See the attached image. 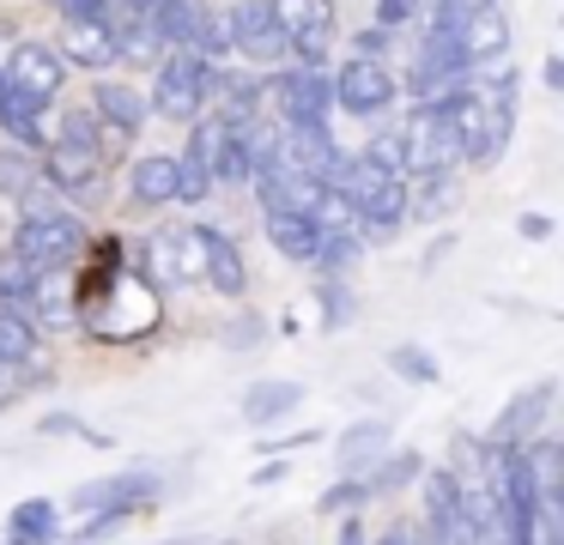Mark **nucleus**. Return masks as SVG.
Returning <instances> with one entry per match:
<instances>
[{"mask_svg":"<svg viewBox=\"0 0 564 545\" xmlns=\"http://www.w3.org/2000/svg\"><path fill=\"white\" fill-rule=\"evenodd\" d=\"M13 249L31 266H43V273L50 266H74L86 254V218L67 212V206H25V218L13 230Z\"/></svg>","mask_w":564,"mask_h":545,"instance_id":"f257e3e1","label":"nucleus"},{"mask_svg":"<svg viewBox=\"0 0 564 545\" xmlns=\"http://www.w3.org/2000/svg\"><path fill=\"white\" fill-rule=\"evenodd\" d=\"M268 109L285 133H328L334 116V79L322 67H292L268 79Z\"/></svg>","mask_w":564,"mask_h":545,"instance_id":"f03ea898","label":"nucleus"},{"mask_svg":"<svg viewBox=\"0 0 564 545\" xmlns=\"http://www.w3.org/2000/svg\"><path fill=\"white\" fill-rule=\"evenodd\" d=\"M207 97H213V67L200 55H188V48H171V55L152 67L147 109H159L164 121H195Z\"/></svg>","mask_w":564,"mask_h":545,"instance_id":"7ed1b4c3","label":"nucleus"},{"mask_svg":"<svg viewBox=\"0 0 564 545\" xmlns=\"http://www.w3.org/2000/svg\"><path fill=\"white\" fill-rule=\"evenodd\" d=\"M401 140H406V170H413L419 182L425 176H455V170H462V140H455L449 103L413 109V121L401 128Z\"/></svg>","mask_w":564,"mask_h":545,"instance_id":"20e7f679","label":"nucleus"},{"mask_svg":"<svg viewBox=\"0 0 564 545\" xmlns=\"http://www.w3.org/2000/svg\"><path fill=\"white\" fill-rule=\"evenodd\" d=\"M273 19L285 31V48H292L304 67H322L334 48V0H268Z\"/></svg>","mask_w":564,"mask_h":545,"instance_id":"39448f33","label":"nucleus"},{"mask_svg":"<svg viewBox=\"0 0 564 545\" xmlns=\"http://www.w3.org/2000/svg\"><path fill=\"white\" fill-rule=\"evenodd\" d=\"M37 170H43V188L67 194V200H98L104 194V157L98 152H74V145L50 140L37 152Z\"/></svg>","mask_w":564,"mask_h":545,"instance_id":"423d86ee","label":"nucleus"},{"mask_svg":"<svg viewBox=\"0 0 564 545\" xmlns=\"http://www.w3.org/2000/svg\"><path fill=\"white\" fill-rule=\"evenodd\" d=\"M188 242H195V279H207L219 297H243L249 291L243 249H237L225 230H213V225H188Z\"/></svg>","mask_w":564,"mask_h":545,"instance_id":"0eeeda50","label":"nucleus"},{"mask_svg":"<svg viewBox=\"0 0 564 545\" xmlns=\"http://www.w3.org/2000/svg\"><path fill=\"white\" fill-rule=\"evenodd\" d=\"M0 79L13 85L25 103H37V109H50L55 97H62V85H67V67L55 61V48H43V43H19L13 55H7V67H0Z\"/></svg>","mask_w":564,"mask_h":545,"instance_id":"6e6552de","label":"nucleus"},{"mask_svg":"<svg viewBox=\"0 0 564 545\" xmlns=\"http://www.w3.org/2000/svg\"><path fill=\"white\" fill-rule=\"evenodd\" d=\"M225 31H231V48L249 61H261V67H273V61H285L292 48H285V31L280 19H273L268 0H237L231 19H225Z\"/></svg>","mask_w":564,"mask_h":545,"instance_id":"1a4fd4ad","label":"nucleus"},{"mask_svg":"<svg viewBox=\"0 0 564 545\" xmlns=\"http://www.w3.org/2000/svg\"><path fill=\"white\" fill-rule=\"evenodd\" d=\"M394 73L382 67V61H346L340 73H334V103L346 109V116H382V109L394 103Z\"/></svg>","mask_w":564,"mask_h":545,"instance_id":"9d476101","label":"nucleus"},{"mask_svg":"<svg viewBox=\"0 0 564 545\" xmlns=\"http://www.w3.org/2000/svg\"><path fill=\"white\" fill-rule=\"evenodd\" d=\"M159 491H164V472H152V467H134V472H110V479H91V484H79L74 491V509H147V503H159Z\"/></svg>","mask_w":564,"mask_h":545,"instance_id":"9b49d317","label":"nucleus"},{"mask_svg":"<svg viewBox=\"0 0 564 545\" xmlns=\"http://www.w3.org/2000/svg\"><path fill=\"white\" fill-rule=\"evenodd\" d=\"M219 116H200L195 133H188V152L176 157V200L200 206L213 194V157H219Z\"/></svg>","mask_w":564,"mask_h":545,"instance_id":"f8f14e48","label":"nucleus"},{"mask_svg":"<svg viewBox=\"0 0 564 545\" xmlns=\"http://www.w3.org/2000/svg\"><path fill=\"white\" fill-rule=\"evenodd\" d=\"M25 309H31V327H37V334H62V327H79L74 273H67V266H50V273H37V285H31Z\"/></svg>","mask_w":564,"mask_h":545,"instance_id":"ddd939ff","label":"nucleus"},{"mask_svg":"<svg viewBox=\"0 0 564 545\" xmlns=\"http://www.w3.org/2000/svg\"><path fill=\"white\" fill-rule=\"evenodd\" d=\"M552 394H558L552 382H534V388H522V394H516L510 406L498 412V424L486 430V448H498V455H503V448H522L528 436H534L540 424H546V406H552Z\"/></svg>","mask_w":564,"mask_h":545,"instance_id":"4468645a","label":"nucleus"},{"mask_svg":"<svg viewBox=\"0 0 564 545\" xmlns=\"http://www.w3.org/2000/svg\"><path fill=\"white\" fill-rule=\"evenodd\" d=\"M91 116L104 121V128H116L122 140H134L140 128H147V97L134 91V85H122V79H98L91 85Z\"/></svg>","mask_w":564,"mask_h":545,"instance_id":"2eb2a0df","label":"nucleus"},{"mask_svg":"<svg viewBox=\"0 0 564 545\" xmlns=\"http://www.w3.org/2000/svg\"><path fill=\"white\" fill-rule=\"evenodd\" d=\"M455 48H462V61L474 73L486 67V61H503V55H510V19H503L498 7L479 12V19H467L462 31H455Z\"/></svg>","mask_w":564,"mask_h":545,"instance_id":"dca6fc26","label":"nucleus"},{"mask_svg":"<svg viewBox=\"0 0 564 545\" xmlns=\"http://www.w3.org/2000/svg\"><path fill=\"white\" fill-rule=\"evenodd\" d=\"M55 61H74V67H86V73H98V67H116V43H110V31H104L98 19H67V31H62V48H55Z\"/></svg>","mask_w":564,"mask_h":545,"instance_id":"f3484780","label":"nucleus"},{"mask_svg":"<svg viewBox=\"0 0 564 545\" xmlns=\"http://www.w3.org/2000/svg\"><path fill=\"white\" fill-rule=\"evenodd\" d=\"M304 406V382H256L243 394V418H249V430H273L280 418H292V412Z\"/></svg>","mask_w":564,"mask_h":545,"instance_id":"a211bd4d","label":"nucleus"},{"mask_svg":"<svg viewBox=\"0 0 564 545\" xmlns=\"http://www.w3.org/2000/svg\"><path fill=\"white\" fill-rule=\"evenodd\" d=\"M0 194L19 206H55V194L43 188V170L31 152H19V145H0Z\"/></svg>","mask_w":564,"mask_h":545,"instance_id":"6ab92c4d","label":"nucleus"},{"mask_svg":"<svg viewBox=\"0 0 564 545\" xmlns=\"http://www.w3.org/2000/svg\"><path fill=\"white\" fill-rule=\"evenodd\" d=\"M382 448H389V424H382V418H358L352 430L340 436L334 460H340V472H346V479H358L365 467H377V460H382Z\"/></svg>","mask_w":564,"mask_h":545,"instance_id":"aec40b11","label":"nucleus"},{"mask_svg":"<svg viewBox=\"0 0 564 545\" xmlns=\"http://www.w3.org/2000/svg\"><path fill=\"white\" fill-rule=\"evenodd\" d=\"M128 200L134 206H171L176 200V157H140L128 170Z\"/></svg>","mask_w":564,"mask_h":545,"instance_id":"412c9836","label":"nucleus"},{"mask_svg":"<svg viewBox=\"0 0 564 545\" xmlns=\"http://www.w3.org/2000/svg\"><path fill=\"white\" fill-rule=\"evenodd\" d=\"M55 533H62V521H55L50 497H31V503H19L7 515V545H50Z\"/></svg>","mask_w":564,"mask_h":545,"instance_id":"4be33fe9","label":"nucleus"},{"mask_svg":"<svg viewBox=\"0 0 564 545\" xmlns=\"http://www.w3.org/2000/svg\"><path fill=\"white\" fill-rule=\"evenodd\" d=\"M358 164L377 170V176H389V182H406V188H413V170H406V140H401V128L370 133V145L358 152Z\"/></svg>","mask_w":564,"mask_h":545,"instance_id":"5701e85b","label":"nucleus"},{"mask_svg":"<svg viewBox=\"0 0 564 545\" xmlns=\"http://www.w3.org/2000/svg\"><path fill=\"white\" fill-rule=\"evenodd\" d=\"M268 242L285 254V261H316L322 230L310 225V218H268Z\"/></svg>","mask_w":564,"mask_h":545,"instance_id":"b1692460","label":"nucleus"},{"mask_svg":"<svg viewBox=\"0 0 564 545\" xmlns=\"http://www.w3.org/2000/svg\"><path fill=\"white\" fill-rule=\"evenodd\" d=\"M419 472H425V460H419V455H389V460H377V472H358V484H365V497H382V491L413 484Z\"/></svg>","mask_w":564,"mask_h":545,"instance_id":"393cba45","label":"nucleus"},{"mask_svg":"<svg viewBox=\"0 0 564 545\" xmlns=\"http://www.w3.org/2000/svg\"><path fill=\"white\" fill-rule=\"evenodd\" d=\"M62 145H74V152H98L104 157V121L91 116V103H74L62 116V133H55Z\"/></svg>","mask_w":564,"mask_h":545,"instance_id":"a878e982","label":"nucleus"},{"mask_svg":"<svg viewBox=\"0 0 564 545\" xmlns=\"http://www.w3.org/2000/svg\"><path fill=\"white\" fill-rule=\"evenodd\" d=\"M31 351H37V327L0 309V363H7V370H25Z\"/></svg>","mask_w":564,"mask_h":545,"instance_id":"bb28decb","label":"nucleus"},{"mask_svg":"<svg viewBox=\"0 0 564 545\" xmlns=\"http://www.w3.org/2000/svg\"><path fill=\"white\" fill-rule=\"evenodd\" d=\"M365 254V242L346 230V237H322V249H316V266H322V279H346L352 273V261Z\"/></svg>","mask_w":564,"mask_h":545,"instance_id":"cd10ccee","label":"nucleus"},{"mask_svg":"<svg viewBox=\"0 0 564 545\" xmlns=\"http://www.w3.org/2000/svg\"><path fill=\"white\" fill-rule=\"evenodd\" d=\"M316 303H322V327H346L358 315V297L346 291V279H316Z\"/></svg>","mask_w":564,"mask_h":545,"instance_id":"c85d7f7f","label":"nucleus"},{"mask_svg":"<svg viewBox=\"0 0 564 545\" xmlns=\"http://www.w3.org/2000/svg\"><path fill=\"white\" fill-rule=\"evenodd\" d=\"M389 370L401 375V382H419V388H431V382L443 375L437 358H431L425 346H394V351H389Z\"/></svg>","mask_w":564,"mask_h":545,"instance_id":"c756f323","label":"nucleus"},{"mask_svg":"<svg viewBox=\"0 0 564 545\" xmlns=\"http://www.w3.org/2000/svg\"><path fill=\"white\" fill-rule=\"evenodd\" d=\"M37 273H43V266H31L25 254L13 249V242L0 249V297H31V285H37Z\"/></svg>","mask_w":564,"mask_h":545,"instance_id":"7c9ffc66","label":"nucleus"},{"mask_svg":"<svg viewBox=\"0 0 564 545\" xmlns=\"http://www.w3.org/2000/svg\"><path fill=\"white\" fill-rule=\"evenodd\" d=\"M134 515H140V509H98V521L74 527V545H98V539H110V533H122Z\"/></svg>","mask_w":564,"mask_h":545,"instance_id":"2f4dec72","label":"nucleus"},{"mask_svg":"<svg viewBox=\"0 0 564 545\" xmlns=\"http://www.w3.org/2000/svg\"><path fill=\"white\" fill-rule=\"evenodd\" d=\"M37 430L43 436H79V443H91V448H110V436L91 430V424H79L74 412H50V418H37Z\"/></svg>","mask_w":564,"mask_h":545,"instance_id":"473e14b6","label":"nucleus"},{"mask_svg":"<svg viewBox=\"0 0 564 545\" xmlns=\"http://www.w3.org/2000/svg\"><path fill=\"white\" fill-rule=\"evenodd\" d=\"M498 0H437V24H449V31H462L467 19H479V12H491Z\"/></svg>","mask_w":564,"mask_h":545,"instance_id":"72a5a7b5","label":"nucleus"},{"mask_svg":"<svg viewBox=\"0 0 564 545\" xmlns=\"http://www.w3.org/2000/svg\"><path fill=\"white\" fill-rule=\"evenodd\" d=\"M358 503H370V497H365V484H358V479H340V484H334V491H322V515H340V509H358Z\"/></svg>","mask_w":564,"mask_h":545,"instance_id":"f704fd0d","label":"nucleus"},{"mask_svg":"<svg viewBox=\"0 0 564 545\" xmlns=\"http://www.w3.org/2000/svg\"><path fill=\"white\" fill-rule=\"evenodd\" d=\"M406 19H419V0H382V7H377L382 31H394V24H406Z\"/></svg>","mask_w":564,"mask_h":545,"instance_id":"c9c22d12","label":"nucleus"},{"mask_svg":"<svg viewBox=\"0 0 564 545\" xmlns=\"http://www.w3.org/2000/svg\"><path fill=\"white\" fill-rule=\"evenodd\" d=\"M382 48H389V31H382V24H365V31H358V61H382Z\"/></svg>","mask_w":564,"mask_h":545,"instance_id":"e433bc0d","label":"nucleus"},{"mask_svg":"<svg viewBox=\"0 0 564 545\" xmlns=\"http://www.w3.org/2000/svg\"><path fill=\"white\" fill-rule=\"evenodd\" d=\"M55 12H62V19H104V7H110V0H50Z\"/></svg>","mask_w":564,"mask_h":545,"instance_id":"4c0bfd02","label":"nucleus"},{"mask_svg":"<svg viewBox=\"0 0 564 545\" xmlns=\"http://www.w3.org/2000/svg\"><path fill=\"white\" fill-rule=\"evenodd\" d=\"M516 225H522V237H528V242H546V237H552V218H546V212H522Z\"/></svg>","mask_w":564,"mask_h":545,"instance_id":"58836bf2","label":"nucleus"},{"mask_svg":"<svg viewBox=\"0 0 564 545\" xmlns=\"http://www.w3.org/2000/svg\"><path fill=\"white\" fill-rule=\"evenodd\" d=\"M273 479H285V460H268V467L249 472V484H273Z\"/></svg>","mask_w":564,"mask_h":545,"instance_id":"ea45409f","label":"nucleus"},{"mask_svg":"<svg viewBox=\"0 0 564 545\" xmlns=\"http://www.w3.org/2000/svg\"><path fill=\"white\" fill-rule=\"evenodd\" d=\"M377 545H413V527H406V521H394V527L389 533H382V539Z\"/></svg>","mask_w":564,"mask_h":545,"instance_id":"a19ab883","label":"nucleus"},{"mask_svg":"<svg viewBox=\"0 0 564 545\" xmlns=\"http://www.w3.org/2000/svg\"><path fill=\"white\" fill-rule=\"evenodd\" d=\"M540 79H546V85H552V91H564V61H558V55H552V61H546V73H540Z\"/></svg>","mask_w":564,"mask_h":545,"instance_id":"79ce46f5","label":"nucleus"},{"mask_svg":"<svg viewBox=\"0 0 564 545\" xmlns=\"http://www.w3.org/2000/svg\"><path fill=\"white\" fill-rule=\"evenodd\" d=\"M0 388H7V363H0Z\"/></svg>","mask_w":564,"mask_h":545,"instance_id":"37998d69","label":"nucleus"},{"mask_svg":"<svg viewBox=\"0 0 564 545\" xmlns=\"http://www.w3.org/2000/svg\"><path fill=\"white\" fill-rule=\"evenodd\" d=\"M431 7H437V0H431Z\"/></svg>","mask_w":564,"mask_h":545,"instance_id":"c03bdc74","label":"nucleus"}]
</instances>
